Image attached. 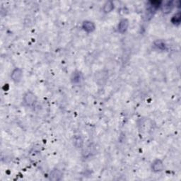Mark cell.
<instances>
[{
    "mask_svg": "<svg viewBox=\"0 0 181 181\" xmlns=\"http://www.w3.org/2000/svg\"><path fill=\"white\" fill-rule=\"evenodd\" d=\"M62 178V173L58 169L52 170L50 172V175H49V179L50 180L57 181L60 180Z\"/></svg>",
    "mask_w": 181,
    "mask_h": 181,
    "instance_id": "obj_4",
    "label": "cell"
},
{
    "mask_svg": "<svg viewBox=\"0 0 181 181\" xmlns=\"http://www.w3.org/2000/svg\"><path fill=\"white\" fill-rule=\"evenodd\" d=\"M173 7V2H172V1H168V2H167L166 4L164 5V6H163L162 11H163V13L168 14V13H169L170 11H171Z\"/></svg>",
    "mask_w": 181,
    "mask_h": 181,
    "instance_id": "obj_9",
    "label": "cell"
},
{
    "mask_svg": "<svg viewBox=\"0 0 181 181\" xmlns=\"http://www.w3.org/2000/svg\"><path fill=\"white\" fill-rule=\"evenodd\" d=\"M23 77V72L20 68H15L12 72L11 77L14 82L19 83L21 82Z\"/></svg>",
    "mask_w": 181,
    "mask_h": 181,
    "instance_id": "obj_2",
    "label": "cell"
},
{
    "mask_svg": "<svg viewBox=\"0 0 181 181\" xmlns=\"http://www.w3.org/2000/svg\"><path fill=\"white\" fill-rule=\"evenodd\" d=\"M164 168V165H163V163L162 162V161L160 159H156L154 161L152 165V169L154 172H161L162 171Z\"/></svg>",
    "mask_w": 181,
    "mask_h": 181,
    "instance_id": "obj_3",
    "label": "cell"
},
{
    "mask_svg": "<svg viewBox=\"0 0 181 181\" xmlns=\"http://www.w3.org/2000/svg\"><path fill=\"white\" fill-rule=\"evenodd\" d=\"M180 19H181V15L180 13H177L173 16V18H172V23L175 25H178L180 23Z\"/></svg>",
    "mask_w": 181,
    "mask_h": 181,
    "instance_id": "obj_10",
    "label": "cell"
},
{
    "mask_svg": "<svg viewBox=\"0 0 181 181\" xmlns=\"http://www.w3.org/2000/svg\"><path fill=\"white\" fill-rule=\"evenodd\" d=\"M128 26H129V21H128L127 19H122L120 22L119 23L118 31L121 33H124L127 30Z\"/></svg>",
    "mask_w": 181,
    "mask_h": 181,
    "instance_id": "obj_6",
    "label": "cell"
},
{
    "mask_svg": "<svg viewBox=\"0 0 181 181\" xmlns=\"http://www.w3.org/2000/svg\"><path fill=\"white\" fill-rule=\"evenodd\" d=\"M113 9H114L113 3H112V1H108L104 4V6H103V11H104V12H105V13H109V12L111 11Z\"/></svg>",
    "mask_w": 181,
    "mask_h": 181,
    "instance_id": "obj_8",
    "label": "cell"
},
{
    "mask_svg": "<svg viewBox=\"0 0 181 181\" xmlns=\"http://www.w3.org/2000/svg\"><path fill=\"white\" fill-rule=\"evenodd\" d=\"M156 46H157L158 47H159V48H161V46H162V47H163V49L165 48V45H164V43H163V42H161V41H157V42H156Z\"/></svg>",
    "mask_w": 181,
    "mask_h": 181,
    "instance_id": "obj_12",
    "label": "cell"
},
{
    "mask_svg": "<svg viewBox=\"0 0 181 181\" xmlns=\"http://www.w3.org/2000/svg\"><path fill=\"white\" fill-rule=\"evenodd\" d=\"M37 98L32 91H29L26 93L24 97V101L25 104L28 106H33L36 103Z\"/></svg>",
    "mask_w": 181,
    "mask_h": 181,
    "instance_id": "obj_1",
    "label": "cell"
},
{
    "mask_svg": "<svg viewBox=\"0 0 181 181\" xmlns=\"http://www.w3.org/2000/svg\"><path fill=\"white\" fill-rule=\"evenodd\" d=\"M81 76H82V74L78 72V73H73L72 75V80L73 83H78V82H80L81 80Z\"/></svg>",
    "mask_w": 181,
    "mask_h": 181,
    "instance_id": "obj_11",
    "label": "cell"
},
{
    "mask_svg": "<svg viewBox=\"0 0 181 181\" xmlns=\"http://www.w3.org/2000/svg\"><path fill=\"white\" fill-rule=\"evenodd\" d=\"M82 28L88 33H91L95 30V24L90 21H85L82 24Z\"/></svg>",
    "mask_w": 181,
    "mask_h": 181,
    "instance_id": "obj_5",
    "label": "cell"
},
{
    "mask_svg": "<svg viewBox=\"0 0 181 181\" xmlns=\"http://www.w3.org/2000/svg\"><path fill=\"white\" fill-rule=\"evenodd\" d=\"M73 145L76 148H81L83 146V140L81 137L75 136L73 140Z\"/></svg>",
    "mask_w": 181,
    "mask_h": 181,
    "instance_id": "obj_7",
    "label": "cell"
}]
</instances>
